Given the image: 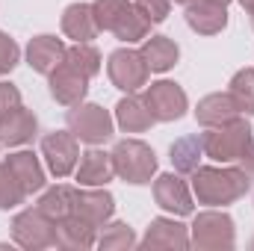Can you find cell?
<instances>
[{
    "mask_svg": "<svg viewBox=\"0 0 254 251\" xmlns=\"http://www.w3.org/2000/svg\"><path fill=\"white\" fill-rule=\"evenodd\" d=\"M15 107H21V92L12 83H0V119L6 113H12Z\"/></svg>",
    "mask_w": 254,
    "mask_h": 251,
    "instance_id": "34",
    "label": "cell"
},
{
    "mask_svg": "<svg viewBox=\"0 0 254 251\" xmlns=\"http://www.w3.org/2000/svg\"><path fill=\"white\" fill-rule=\"evenodd\" d=\"M3 163H6V166L12 169V175L21 181V187H24L27 195H33V192H42V189H45V169L39 166V157H36L33 151L9 154Z\"/></svg>",
    "mask_w": 254,
    "mask_h": 251,
    "instance_id": "21",
    "label": "cell"
},
{
    "mask_svg": "<svg viewBox=\"0 0 254 251\" xmlns=\"http://www.w3.org/2000/svg\"><path fill=\"white\" fill-rule=\"evenodd\" d=\"M74 172H77L80 187H107V184L113 181V175H116L113 157L104 154V151H98V148L80 154V166H77Z\"/></svg>",
    "mask_w": 254,
    "mask_h": 251,
    "instance_id": "18",
    "label": "cell"
},
{
    "mask_svg": "<svg viewBox=\"0 0 254 251\" xmlns=\"http://www.w3.org/2000/svg\"><path fill=\"white\" fill-rule=\"evenodd\" d=\"M74 213L95 228H104L116 213V198L104 187H89L74 192Z\"/></svg>",
    "mask_w": 254,
    "mask_h": 251,
    "instance_id": "10",
    "label": "cell"
},
{
    "mask_svg": "<svg viewBox=\"0 0 254 251\" xmlns=\"http://www.w3.org/2000/svg\"><path fill=\"white\" fill-rule=\"evenodd\" d=\"M107 74H110V80H113V86L116 89H122V92H136V89H142L145 83H148V65L142 60V54L139 51H130V48H119V51H113L110 54V63H107Z\"/></svg>",
    "mask_w": 254,
    "mask_h": 251,
    "instance_id": "8",
    "label": "cell"
},
{
    "mask_svg": "<svg viewBox=\"0 0 254 251\" xmlns=\"http://www.w3.org/2000/svg\"><path fill=\"white\" fill-rule=\"evenodd\" d=\"M219 3H225V6H228V3H231V0H219Z\"/></svg>",
    "mask_w": 254,
    "mask_h": 251,
    "instance_id": "37",
    "label": "cell"
},
{
    "mask_svg": "<svg viewBox=\"0 0 254 251\" xmlns=\"http://www.w3.org/2000/svg\"><path fill=\"white\" fill-rule=\"evenodd\" d=\"M252 249H254V240H252Z\"/></svg>",
    "mask_w": 254,
    "mask_h": 251,
    "instance_id": "39",
    "label": "cell"
},
{
    "mask_svg": "<svg viewBox=\"0 0 254 251\" xmlns=\"http://www.w3.org/2000/svg\"><path fill=\"white\" fill-rule=\"evenodd\" d=\"M240 6H243L246 12H252V15H254V0H240Z\"/></svg>",
    "mask_w": 254,
    "mask_h": 251,
    "instance_id": "36",
    "label": "cell"
},
{
    "mask_svg": "<svg viewBox=\"0 0 254 251\" xmlns=\"http://www.w3.org/2000/svg\"><path fill=\"white\" fill-rule=\"evenodd\" d=\"M231 95H234V101L240 104L243 113L254 116V68H243V71L234 74V80H231Z\"/></svg>",
    "mask_w": 254,
    "mask_h": 251,
    "instance_id": "29",
    "label": "cell"
},
{
    "mask_svg": "<svg viewBox=\"0 0 254 251\" xmlns=\"http://www.w3.org/2000/svg\"><path fill=\"white\" fill-rule=\"evenodd\" d=\"M27 192L21 187V181L12 175V169L6 163H0V210H12L18 204H24Z\"/></svg>",
    "mask_w": 254,
    "mask_h": 251,
    "instance_id": "30",
    "label": "cell"
},
{
    "mask_svg": "<svg viewBox=\"0 0 254 251\" xmlns=\"http://www.w3.org/2000/svg\"><path fill=\"white\" fill-rule=\"evenodd\" d=\"M74 192H77V189L65 187V184L51 187L42 198H39V204H36V207H39L45 216H51L54 222H63V219H68V216L74 213Z\"/></svg>",
    "mask_w": 254,
    "mask_h": 251,
    "instance_id": "24",
    "label": "cell"
},
{
    "mask_svg": "<svg viewBox=\"0 0 254 251\" xmlns=\"http://www.w3.org/2000/svg\"><path fill=\"white\" fill-rule=\"evenodd\" d=\"M18 60H21V51H18L15 39H9V36L0 30V77L9 74V71L18 65Z\"/></svg>",
    "mask_w": 254,
    "mask_h": 251,
    "instance_id": "33",
    "label": "cell"
},
{
    "mask_svg": "<svg viewBox=\"0 0 254 251\" xmlns=\"http://www.w3.org/2000/svg\"><path fill=\"white\" fill-rule=\"evenodd\" d=\"M127 6H130V0H95L92 3V12H95L98 30H113Z\"/></svg>",
    "mask_w": 254,
    "mask_h": 251,
    "instance_id": "31",
    "label": "cell"
},
{
    "mask_svg": "<svg viewBox=\"0 0 254 251\" xmlns=\"http://www.w3.org/2000/svg\"><path fill=\"white\" fill-rule=\"evenodd\" d=\"M12 240L27 251H45L57 246V222L45 216L39 207L21 210L12 219Z\"/></svg>",
    "mask_w": 254,
    "mask_h": 251,
    "instance_id": "5",
    "label": "cell"
},
{
    "mask_svg": "<svg viewBox=\"0 0 254 251\" xmlns=\"http://www.w3.org/2000/svg\"><path fill=\"white\" fill-rule=\"evenodd\" d=\"M65 51L68 48L63 45V39H57V36H36L27 45V63L39 74H51L65 60Z\"/></svg>",
    "mask_w": 254,
    "mask_h": 251,
    "instance_id": "17",
    "label": "cell"
},
{
    "mask_svg": "<svg viewBox=\"0 0 254 251\" xmlns=\"http://www.w3.org/2000/svg\"><path fill=\"white\" fill-rule=\"evenodd\" d=\"M142 249H190V234H187V228L181 225V222H175V219H154L151 225H148V231H145V237H142V243H139Z\"/></svg>",
    "mask_w": 254,
    "mask_h": 251,
    "instance_id": "14",
    "label": "cell"
},
{
    "mask_svg": "<svg viewBox=\"0 0 254 251\" xmlns=\"http://www.w3.org/2000/svg\"><path fill=\"white\" fill-rule=\"evenodd\" d=\"M48 77H51V95H54V101L63 104V107L80 104V101L86 98V92H89V77H83L74 65H68L65 60L57 65Z\"/></svg>",
    "mask_w": 254,
    "mask_h": 251,
    "instance_id": "11",
    "label": "cell"
},
{
    "mask_svg": "<svg viewBox=\"0 0 254 251\" xmlns=\"http://www.w3.org/2000/svg\"><path fill=\"white\" fill-rule=\"evenodd\" d=\"M98 243V228L71 213L68 219L57 222V249H92Z\"/></svg>",
    "mask_w": 254,
    "mask_h": 251,
    "instance_id": "20",
    "label": "cell"
},
{
    "mask_svg": "<svg viewBox=\"0 0 254 251\" xmlns=\"http://www.w3.org/2000/svg\"><path fill=\"white\" fill-rule=\"evenodd\" d=\"M204 157V148H201V136H184L172 145V166L181 172V175H192L198 169Z\"/></svg>",
    "mask_w": 254,
    "mask_h": 251,
    "instance_id": "26",
    "label": "cell"
},
{
    "mask_svg": "<svg viewBox=\"0 0 254 251\" xmlns=\"http://www.w3.org/2000/svg\"><path fill=\"white\" fill-rule=\"evenodd\" d=\"M252 187V175L237 166H198L192 172V192L198 204L207 207H225L240 201Z\"/></svg>",
    "mask_w": 254,
    "mask_h": 251,
    "instance_id": "1",
    "label": "cell"
},
{
    "mask_svg": "<svg viewBox=\"0 0 254 251\" xmlns=\"http://www.w3.org/2000/svg\"><path fill=\"white\" fill-rule=\"evenodd\" d=\"M142 101L148 104L154 122H178V119L187 113V107H190L187 92H184L178 83H172V80L151 83V86L145 89Z\"/></svg>",
    "mask_w": 254,
    "mask_h": 251,
    "instance_id": "7",
    "label": "cell"
},
{
    "mask_svg": "<svg viewBox=\"0 0 254 251\" xmlns=\"http://www.w3.org/2000/svg\"><path fill=\"white\" fill-rule=\"evenodd\" d=\"M234 243H237V231H234V219L228 213L204 210L195 216L190 246L201 251H231Z\"/></svg>",
    "mask_w": 254,
    "mask_h": 251,
    "instance_id": "4",
    "label": "cell"
},
{
    "mask_svg": "<svg viewBox=\"0 0 254 251\" xmlns=\"http://www.w3.org/2000/svg\"><path fill=\"white\" fill-rule=\"evenodd\" d=\"M42 157L48 160V169L54 178H68L80 160L77 136L71 130H54V133L42 136Z\"/></svg>",
    "mask_w": 254,
    "mask_h": 251,
    "instance_id": "9",
    "label": "cell"
},
{
    "mask_svg": "<svg viewBox=\"0 0 254 251\" xmlns=\"http://www.w3.org/2000/svg\"><path fill=\"white\" fill-rule=\"evenodd\" d=\"M68 130L86 145H101L113 136V116L98 104L80 101L68 110Z\"/></svg>",
    "mask_w": 254,
    "mask_h": 251,
    "instance_id": "6",
    "label": "cell"
},
{
    "mask_svg": "<svg viewBox=\"0 0 254 251\" xmlns=\"http://www.w3.org/2000/svg\"><path fill=\"white\" fill-rule=\"evenodd\" d=\"M154 198L157 204L172 213V216H190L192 213V195L190 187L178 178V175H160L154 181Z\"/></svg>",
    "mask_w": 254,
    "mask_h": 251,
    "instance_id": "13",
    "label": "cell"
},
{
    "mask_svg": "<svg viewBox=\"0 0 254 251\" xmlns=\"http://www.w3.org/2000/svg\"><path fill=\"white\" fill-rule=\"evenodd\" d=\"M133 6L151 21V24H160L169 18V9H172V0H133Z\"/></svg>",
    "mask_w": 254,
    "mask_h": 251,
    "instance_id": "32",
    "label": "cell"
},
{
    "mask_svg": "<svg viewBox=\"0 0 254 251\" xmlns=\"http://www.w3.org/2000/svg\"><path fill=\"white\" fill-rule=\"evenodd\" d=\"M139 54H142V60H145V65H148V71H157V74L175 68L178 57H181L178 45H175L169 36H151V39H145Z\"/></svg>",
    "mask_w": 254,
    "mask_h": 251,
    "instance_id": "22",
    "label": "cell"
},
{
    "mask_svg": "<svg viewBox=\"0 0 254 251\" xmlns=\"http://www.w3.org/2000/svg\"><path fill=\"white\" fill-rule=\"evenodd\" d=\"M187 24L201 36H216L228 27V6L219 0H190L187 3Z\"/></svg>",
    "mask_w": 254,
    "mask_h": 251,
    "instance_id": "12",
    "label": "cell"
},
{
    "mask_svg": "<svg viewBox=\"0 0 254 251\" xmlns=\"http://www.w3.org/2000/svg\"><path fill=\"white\" fill-rule=\"evenodd\" d=\"M175 3H190V0H175Z\"/></svg>",
    "mask_w": 254,
    "mask_h": 251,
    "instance_id": "38",
    "label": "cell"
},
{
    "mask_svg": "<svg viewBox=\"0 0 254 251\" xmlns=\"http://www.w3.org/2000/svg\"><path fill=\"white\" fill-rule=\"evenodd\" d=\"M254 145V130L246 119H231L219 127H210L207 133H201V148H204V157L228 166V163H237L249 148Z\"/></svg>",
    "mask_w": 254,
    "mask_h": 251,
    "instance_id": "2",
    "label": "cell"
},
{
    "mask_svg": "<svg viewBox=\"0 0 254 251\" xmlns=\"http://www.w3.org/2000/svg\"><path fill=\"white\" fill-rule=\"evenodd\" d=\"M116 122L125 133H145L148 127L154 125V116L148 110V104L142 98H133V92L119 101L116 107Z\"/></svg>",
    "mask_w": 254,
    "mask_h": 251,
    "instance_id": "23",
    "label": "cell"
},
{
    "mask_svg": "<svg viewBox=\"0 0 254 251\" xmlns=\"http://www.w3.org/2000/svg\"><path fill=\"white\" fill-rule=\"evenodd\" d=\"M65 63L74 65L83 77H95L98 71H101V54L89 45V42H80V45H74V48H68L65 51Z\"/></svg>",
    "mask_w": 254,
    "mask_h": 251,
    "instance_id": "27",
    "label": "cell"
},
{
    "mask_svg": "<svg viewBox=\"0 0 254 251\" xmlns=\"http://www.w3.org/2000/svg\"><path fill=\"white\" fill-rule=\"evenodd\" d=\"M113 169L116 175L133 184V187H142V184H151L154 172H157V157L151 151V145L139 142V139H122L116 148H113Z\"/></svg>",
    "mask_w": 254,
    "mask_h": 251,
    "instance_id": "3",
    "label": "cell"
},
{
    "mask_svg": "<svg viewBox=\"0 0 254 251\" xmlns=\"http://www.w3.org/2000/svg\"><path fill=\"white\" fill-rule=\"evenodd\" d=\"M0 148H3V142H0Z\"/></svg>",
    "mask_w": 254,
    "mask_h": 251,
    "instance_id": "40",
    "label": "cell"
},
{
    "mask_svg": "<svg viewBox=\"0 0 254 251\" xmlns=\"http://www.w3.org/2000/svg\"><path fill=\"white\" fill-rule=\"evenodd\" d=\"M237 163H243L240 169H246V172H249V175L254 178V145L249 148V151H246V154H243V157H240V160H237Z\"/></svg>",
    "mask_w": 254,
    "mask_h": 251,
    "instance_id": "35",
    "label": "cell"
},
{
    "mask_svg": "<svg viewBox=\"0 0 254 251\" xmlns=\"http://www.w3.org/2000/svg\"><path fill=\"white\" fill-rule=\"evenodd\" d=\"M240 113L243 110H240V104L234 101L231 92H213V95L201 98L198 107H195V119L204 127H219L225 122H231V119H237Z\"/></svg>",
    "mask_w": 254,
    "mask_h": 251,
    "instance_id": "15",
    "label": "cell"
},
{
    "mask_svg": "<svg viewBox=\"0 0 254 251\" xmlns=\"http://www.w3.org/2000/svg\"><path fill=\"white\" fill-rule=\"evenodd\" d=\"M63 33L68 39H74V45L80 42H92L101 30L92 12V3H71L63 12Z\"/></svg>",
    "mask_w": 254,
    "mask_h": 251,
    "instance_id": "19",
    "label": "cell"
},
{
    "mask_svg": "<svg viewBox=\"0 0 254 251\" xmlns=\"http://www.w3.org/2000/svg\"><path fill=\"white\" fill-rule=\"evenodd\" d=\"M36 130H39V122L36 116L27 110V107H15L12 113H6L0 119V142L15 148V145H27L36 139Z\"/></svg>",
    "mask_w": 254,
    "mask_h": 251,
    "instance_id": "16",
    "label": "cell"
},
{
    "mask_svg": "<svg viewBox=\"0 0 254 251\" xmlns=\"http://www.w3.org/2000/svg\"><path fill=\"white\" fill-rule=\"evenodd\" d=\"M252 18H254V15H252Z\"/></svg>",
    "mask_w": 254,
    "mask_h": 251,
    "instance_id": "41",
    "label": "cell"
},
{
    "mask_svg": "<svg viewBox=\"0 0 254 251\" xmlns=\"http://www.w3.org/2000/svg\"><path fill=\"white\" fill-rule=\"evenodd\" d=\"M95 246L101 251H122V249H133L136 237H133V231L125 222H113V225H104V231H101Z\"/></svg>",
    "mask_w": 254,
    "mask_h": 251,
    "instance_id": "28",
    "label": "cell"
},
{
    "mask_svg": "<svg viewBox=\"0 0 254 251\" xmlns=\"http://www.w3.org/2000/svg\"><path fill=\"white\" fill-rule=\"evenodd\" d=\"M148 30H151V21L130 3L125 12H122V18L116 21V27L110 30V33H116V39H122L127 45H133V42H145L148 39Z\"/></svg>",
    "mask_w": 254,
    "mask_h": 251,
    "instance_id": "25",
    "label": "cell"
}]
</instances>
